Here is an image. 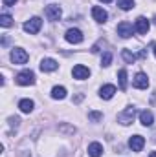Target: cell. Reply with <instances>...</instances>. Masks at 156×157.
<instances>
[{
	"label": "cell",
	"mask_w": 156,
	"mask_h": 157,
	"mask_svg": "<svg viewBox=\"0 0 156 157\" xmlns=\"http://www.w3.org/2000/svg\"><path fill=\"white\" fill-rule=\"evenodd\" d=\"M110 64H112V53H110V51H105L103 57H101V66L107 68V66H110Z\"/></svg>",
	"instance_id": "cell-22"
},
{
	"label": "cell",
	"mask_w": 156,
	"mask_h": 157,
	"mask_svg": "<svg viewBox=\"0 0 156 157\" xmlns=\"http://www.w3.org/2000/svg\"><path fill=\"white\" fill-rule=\"evenodd\" d=\"M117 35L121 37V39H129V37H132V33L136 31L134 28H132V24L130 22H127V20H123V22H119L116 28Z\"/></svg>",
	"instance_id": "cell-5"
},
{
	"label": "cell",
	"mask_w": 156,
	"mask_h": 157,
	"mask_svg": "<svg viewBox=\"0 0 156 157\" xmlns=\"http://www.w3.org/2000/svg\"><path fill=\"white\" fill-rule=\"evenodd\" d=\"M28 53L22 49V48H15L13 51H11V60H13V64H26L28 62Z\"/></svg>",
	"instance_id": "cell-6"
},
{
	"label": "cell",
	"mask_w": 156,
	"mask_h": 157,
	"mask_svg": "<svg viewBox=\"0 0 156 157\" xmlns=\"http://www.w3.org/2000/svg\"><path fill=\"white\" fill-rule=\"evenodd\" d=\"M0 24H2L4 28H9V26L13 24V18H11V15H6V13H4V15L0 17Z\"/></svg>",
	"instance_id": "cell-23"
},
{
	"label": "cell",
	"mask_w": 156,
	"mask_h": 157,
	"mask_svg": "<svg viewBox=\"0 0 156 157\" xmlns=\"http://www.w3.org/2000/svg\"><path fill=\"white\" fill-rule=\"evenodd\" d=\"M40 28H42V20H40L39 17H33V18H30L28 22H24V31L30 33V35L39 33Z\"/></svg>",
	"instance_id": "cell-4"
},
{
	"label": "cell",
	"mask_w": 156,
	"mask_h": 157,
	"mask_svg": "<svg viewBox=\"0 0 156 157\" xmlns=\"http://www.w3.org/2000/svg\"><path fill=\"white\" fill-rule=\"evenodd\" d=\"M2 2H4V6H7V7H9V6H15V2H17V0H2Z\"/></svg>",
	"instance_id": "cell-26"
},
{
	"label": "cell",
	"mask_w": 156,
	"mask_h": 157,
	"mask_svg": "<svg viewBox=\"0 0 156 157\" xmlns=\"http://www.w3.org/2000/svg\"><path fill=\"white\" fill-rule=\"evenodd\" d=\"M121 57H123V60H125L127 64H132V62L136 60V55H134L132 51H129V49H123V51H121Z\"/></svg>",
	"instance_id": "cell-20"
},
{
	"label": "cell",
	"mask_w": 156,
	"mask_h": 157,
	"mask_svg": "<svg viewBox=\"0 0 156 157\" xmlns=\"http://www.w3.org/2000/svg\"><path fill=\"white\" fill-rule=\"evenodd\" d=\"M154 57H156V46H154Z\"/></svg>",
	"instance_id": "cell-29"
},
{
	"label": "cell",
	"mask_w": 156,
	"mask_h": 157,
	"mask_svg": "<svg viewBox=\"0 0 156 157\" xmlns=\"http://www.w3.org/2000/svg\"><path fill=\"white\" fill-rule=\"evenodd\" d=\"M99 2H105V4H109V2H112V0H99Z\"/></svg>",
	"instance_id": "cell-28"
},
{
	"label": "cell",
	"mask_w": 156,
	"mask_h": 157,
	"mask_svg": "<svg viewBox=\"0 0 156 157\" xmlns=\"http://www.w3.org/2000/svg\"><path fill=\"white\" fill-rule=\"evenodd\" d=\"M117 6H119V9H123V11H129V9L134 7V0H117Z\"/></svg>",
	"instance_id": "cell-21"
},
{
	"label": "cell",
	"mask_w": 156,
	"mask_h": 157,
	"mask_svg": "<svg viewBox=\"0 0 156 157\" xmlns=\"http://www.w3.org/2000/svg\"><path fill=\"white\" fill-rule=\"evenodd\" d=\"M140 122H142L143 126H153V122H154V115H153V112L143 110V112L140 113Z\"/></svg>",
	"instance_id": "cell-15"
},
{
	"label": "cell",
	"mask_w": 156,
	"mask_h": 157,
	"mask_svg": "<svg viewBox=\"0 0 156 157\" xmlns=\"http://www.w3.org/2000/svg\"><path fill=\"white\" fill-rule=\"evenodd\" d=\"M132 84H134V88H138V90H147V88H149V78H147L145 73H136Z\"/></svg>",
	"instance_id": "cell-13"
},
{
	"label": "cell",
	"mask_w": 156,
	"mask_h": 157,
	"mask_svg": "<svg viewBox=\"0 0 156 157\" xmlns=\"http://www.w3.org/2000/svg\"><path fill=\"white\" fill-rule=\"evenodd\" d=\"M9 122H11V126H15V128H17V126L20 124V119H18V117H11V119H9Z\"/></svg>",
	"instance_id": "cell-25"
},
{
	"label": "cell",
	"mask_w": 156,
	"mask_h": 157,
	"mask_svg": "<svg viewBox=\"0 0 156 157\" xmlns=\"http://www.w3.org/2000/svg\"><path fill=\"white\" fill-rule=\"evenodd\" d=\"M134 117H136V108L134 106H129L121 113H117V122H121L123 126H129V124H132Z\"/></svg>",
	"instance_id": "cell-2"
},
{
	"label": "cell",
	"mask_w": 156,
	"mask_h": 157,
	"mask_svg": "<svg viewBox=\"0 0 156 157\" xmlns=\"http://www.w3.org/2000/svg\"><path fill=\"white\" fill-rule=\"evenodd\" d=\"M149 28H151V22H149L145 17H138V18H136V22H134V29H136L140 35H145V33L149 31Z\"/></svg>",
	"instance_id": "cell-8"
},
{
	"label": "cell",
	"mask_w": 156,
	"mask_h": 157,
	"mask_svg": "<svg viewBox=\"0 0 156 157\" xmlns=\"http://www.w3.org/2000/svg\"><path fill=\"white\" fill-rule=\"evenodd\" d=\"M57 68H59V64H57V60H53V59H42V60H40V71H44V73L55 71Z\"/></svg>",
	"instance_id": "cell-12"
},
{
	"label": "cell",
	"mask_w": 156,
	"mask_h": 157,
	"mask_svg": "<svg viewBox=\"0 0 156 157\" xmlns=\"http://www.w3.org/2000/svg\"><path fill=\"white\" fill-rule=\"evenodd\" d=\"M149 157H156V152H151V154H149Z\"/></svg>",
	"instance_id": "cell-27"
},
{
	"label": "cell",
	"mask_w": 156,
	"mask_h": 157,
	"mask_svg": "<svg viewBox=\"0 0 156 157\" xmlns=\"http://www.w3.org/2000/svg\"><path fill=\"white\" fill-rule=\"evenodd\" d=\"M88 119H90V121H101V119H103V113H99V112H90V113H88Z\"/></svg>",
	"instance_id": "cell-24"
},
{
	"label": "cell",
	"mask_w": 156,
	"mask_h": 157,
	"mask_svg": "<svg viewBox=\"0 0 156 157\" xmlns=\"http://www.w3.org/2000/svg\"><path fill=\"white\" fill-rule=\"evenodd\" d=\"M33 106H35V102H33L31 99H22V101L18 102V108H20L22 113H30V112H33Z\"/></svg>",
	"instance_id": "cell-16"
},
{
	"label": "cell",
	"mask_w": 156,
	"mask_h": 157,
	"mask_svg": "<svg viewBox=\"0 0 156 157\" xmlns=\"http://www.w3.org/2000/svg\"><path fill=\"white\" fill-rule=\"evenodd\" d=\"M114 93H116V86H112V84H105V86H101V90H99V97L105 99V101L112 99Z\"/></svg>",
	"instance_id": "cell-14"
},
{
	"label": "cell",
	"mask_w": 156,
	"mask_h": 157,
	"mask_svg": "<svg viewBox=\"0 0 156 157\" xmlns=\"http://www.w3.org/2000/svg\"><path fill=\"white\" fill-rule=\"evenodd\" d=\"M117 82H119V90L125 91L127 90V70H119L117 71Z\"/></svg>",
	"instance_id": "cell-19"
},
{
	"label": "cell",
	"mask_w": 156,
	"mask_h": 157,
	"mask_svg": "<svg viewBox=\"0 0 156 157\" xmlns=\"http://www.w3.org/2000/svg\"><path fill=\"white\" fill-rule=\"evenodd\" d=\"M72 75H74V78H77V80H84V78L90 77V70L86 66H83V64H77V66H74Z\"/></svg>",
	"instance_id": "cell-10"
},
{
	"label": "cell",
	"mask_w": 156,
	"mask_h": 157,
	"mask_svg": "<svg viewBox=\"0 0 156 157\" xmlns=\"http://www.w3.org/2000/svg\"><path fill=\"white\" fill-rule=\"evenodd\" d=\"M64 39L68 40L70 44H81L83 42V33H81V29H76V28H72V29H68L66 31V35H64Z\"/></svg>",
	"instance_id": "cell-7"
},
{
	"label": "cell",
	"mask_w": 156,
	"mask_h": 157,
	"mask_svg": "<svg viewBox=\"0 0 156 157\" xmlns=\"http://www.w3.org/2000/svg\"><path fill=\"white\" fill-rule=\"evenodd\" d=\"M129 146H130L132 152H142L143 146H145V139H143L142 135H132V137L129 139Z\"/></svg>",
	"instance_id": "cell-9"
},
{
	"label": "cell",
	"mask_w": 156,
	"mask_h": 157,
	"mask_svg": "<svg viewBox=\"0 0 156 157\" xmlns=\"http://www.w3.org/2000/svg\"><path fill=\"white\" fill-rule=\"evenodd\" d=\"M64 97H66V88H64V86H55V88L51 90V99L61 101V99H64Z\"/></svg>",
	"instance_id": "cell-18"
},
{
	"label": "cell",
	"mask_w": 156,
	"mask_h": 157,
	"mask_svg": "<svg viewBox=\"0 0 156 157\" xmlns=\"http://www.w3.org/2000/svg\"><path fill=\"white\" fill-rule=\"evenodd\" d=\"M92 17H94V20H96V22L103 24V22H107L109 13H107L103 7H99V6H94V7H92Z\"/></svg>",
	"instance_id": "cell-11"
},
{
	"label": "cell",
	"mask_w": 156,
	"mask_h": 157,
	"mask_svg": "<svg viewBox=\"0 0 156 157\" xmlns=\"http://www.w3.org/2000/svg\"><path fill=\"white\" fill-rule=\"evenodd\" d=\"M103 154V146L99 143H90L88 144V155L90 157H101Z\"/></svg>",
	"instance_id": "cell-17"
},
{
	"label": "cell",
	"mask_w": 156,
	"mask_h": 157,
	"mask_svg": "<svg viewBox=\"0 0 156 157\" xmlns=\"http://www.w3.org/2000/svg\"><path fill=\"white\" fill-rule=\"evenodd\" d=\"M44 15H46L48 20L55 22V20H61V17H63V9H61L59 4H50V6L44 7Z\"/></svg>",
	"instance_id": "cell-1"
},
{
	"label": "cell",
	"mask_w": 156,
	"mask_h": 157,
	"mask_svg": "<svg viewBox=\"0 0 156 157\" xmlns=\"http://www.w3.org/2000/svg\"><path fill=\"white\" fill-rule=\"evenodd\" d=\"M17 84H20V86H31V84H35V73L31 71V70H24V71H20L17 77Z\"/></svg>",
	"instance_id": "cell-3"
}]
</instances>
